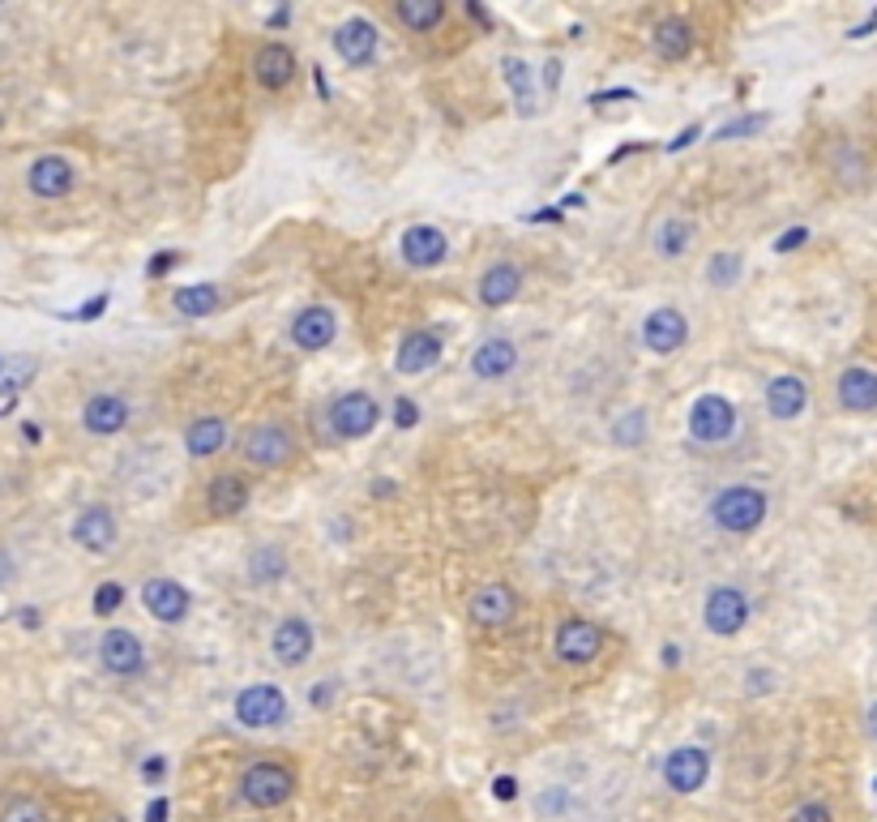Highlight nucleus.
<instances>
[{
	"label": "nucleus",
	"mask_w": 877,
	"mask_h": 822,
	"mask_svg": "<svg viewBox=\"0 0 877 822\" xmlns=\"http://www.w3.org/2000/svg\"><path fill=\"white\" fill-rule=\"evenodd\" d=\"M377 420H382V408H377V399L364 394V390L343 394V399L334 403V411H329V424H334L338 438H368V433L377 429Z\"/></svg>",
	"instance_id": "39448f33"
},
{
	"label": "nucleus",
	"mask_w": 877,
	"mask_h": 822,
	"mask_svg": "<svg viewBox=\"0 0 877 822\" xmlns=\"http://www.w3.org/2000/svg\"><path fill=\"white\" fill-rule=\"evenodd\" d=\"M99 659H104V668L116 673V677H138L141 664H146L138 634H129V630L104 634V643H99Z\"/></svg>",
	"instance_id": "f8f14e48"
},
{
	"label": "nucleus",
	"mask_w": 877,
	"mask_h": 822,
	"mask_svg": "<svg viewBox=\"0 0 877 822\" xmlns=\"http://www.w3.org/2000/svg\"><path fill=\"white\" fill-rule=\"evenodd\" d=\"M445 232L441 227H428V223H420V227H407L403 232V262L407 266H420V271H428V266H441L445 262Z\"/></svg>",
	"instance_id": "4468645a"
},
{
	"label": "nucleus",
	"mask_w": 877,
	"mask_h": 822,
	"mask_svg": "<svg viewBox=\"0 0 877 822\" xmlns=\"http://www.w3.org/2000/svg\"><path fill=\"white\" fill-rule=\"evenodd\" d=\"M514 613H519V600H514V591L505 583H489V587H480L471 596V617L480 626H505Z\"/></svg>",
	"instance_id": "a211bd4d"
},
{
	"label": "nucleus",
	"mask_w": 877,
	"mask_h": 822,
	"mask_svg": "<svg viewBox=\"0 0 877 822\" xmlns=\"http://www.w3.org/2000/svg\"><path fill=\"white\" fill-rule=\"evenodd\" d=\"M185 446H189L193 459H210L227 446V424L219 415H206V420H193L189 433H185Z\"/></svg>",
	"instance_id": "cd10ccee"
},
{
	"label": "nucleus",
	"mask_w": 877,
	"mask_h": 822,
	"mask_svg": "<svg viewBox=\"0 0 877 822\" xmlns=\"http://www.w3.org/2000/svg\"><path fill=\"white\" fill-rule=\"evenodd\" d=\"M493 796H496V801H514V796H519L514 775H496V780H493Z\"/></svg>",
	"instance_id": "79ce46f5"
},
{
	"label": "nucleus",
	"mask_w": 877,
	"mask_h": 822,
	"mask_svg": "<svg viewBox=\"0 0 877 822\" xmlns=\"http://www.w3.org/2000/svg\"><path fill=\"white\" fill-rule=\"evenodd\" d=\"M869 733L877 737V703H874V712H869Z\"/></svg>",
	"instance_id": "8fccbe9b"
},
{
	"label": "nucleus",
	"mask_w": 877,
	"mask_h": 822,
	"mask_svg": "<svg viewBox=\"0 0 877 822\" xmlns=\"http://www.w3.org/2000/svg\"><path fill=\"white\" fill-rule=\"evenodd\" d=\"M749 622V600L737 587H715L707 596V630L711 634H737Z\"/></svg>",
	"instance_id": "ddd939ff"
},
{
	"label": "nucleus",
	"mask_w": 877,
	"mask_h": 822,
	"mask_svg": "<svg viewBox=\"0 0 877 822\" xmlns=\"http://www.w3.org/2000/svg\"><path fill=\"white\" fill-rule=\"evenodd\" d=\"M677 659H681V647L668 643V647H663V664H677Z\"/></svg>",
	"instance_id": "09e8293b"
},
{
	"label": "nucleus",
	"mask_w": 877,
	"mask_h": 822,
	"mask_svg": "<svg viewBox=\"0 0 877 822\" xmlns=\"http://www.w3.org/2000/svg\"><path fill=\"white\" fill-rule=\"evenodd\" d=\"M206 506L215 519H236L240 510L248 506V480L245 476H215L210 480V493H206Z\"/></svg>",
	"instance_id": "4be33fe9"
},
{
	"label": "nucleus",
	"mask_w": 877,
	"mask_h": 822,
	"mask_svg": "<svg viewBox=\"0 0 877 822\" xmlns=\"http://www.w3.org/2000/svg\"><path fill=\"white\" fill-rule=\"evenodd\" d=\"M501 69H505V82L514 90V104H519L522 116H535V86H531V69H526V60L522 56H505L501 60Z\"/></svg>",
	"instance_id": "c756f323"
},
{
	"label": "nucleus",
	"mask_w": 877,
	"mask_h": 822,
	"mask_svg": "<svg viewBox=\"0 0 877 822\" xmlns=\"http://www.w3.org/2000/svg\"><path fill=\"white\" fill-rule=\"evenodd\" d=\"M441 360V339L437 334H428V330H420V334H407L403 339V348H398V373H424V369H433Z\"/></svg>",
	"instance_id": "a878e982"
},
{
	"label": "nucleus",
	"mask_w": 877,
	"mask_h": 822,
	"mask_svg": "<svg viewBox=\"0 0 877 822\" xmlns=\"http://www.w3.org/2000/svg\"><path fill=\"white\" fill-rule=\"evenodd\" d=\"M758 129H767V116H740L732 125H723V129L715 134V141H737V137H749V134H758Z\"/></svg>",
	"instance_id": "4c0bfd02"
},
{
	"label": "nucleus",
	"mask_w": 877,
	"mask_h": 822,
	"mask_svg": "<svg viewBox=\"0 0 877 822\" xmlns=\"http://www.w3.org/2000/svg\"><path fill=\"white\" fill-rule=\"evenodd\" d=\"M737 429V411L723 394H702L693 408H689V433L707 446H719V441L732 438Z\"/></svg>",
	"instance_id": "7ed1b4c3"
},
{
	"label": "nucleus",
	"mask_w": 877,
	"mask_h": 822,
	"mask_svg": "<svg viewBox=\"0 0 877 822\" xmlns=\"http://www.w3.org/2000/svg\"><path fill=\"white\" fill-rule=\"evenodd\" d=\"M603 652V630L595 622H565L561 630H556V656L565 659V664H587V659H595Z\"/></svg>",
	"instance_id": "1a4fd4ad"
},
{
	"label": "nucleus",
	"mask_w": 877,
	"mask_h": 822,
	"mask_svg": "<svg viewBox=\"0 0 877 822\" xmlns=\"http://www.w3.org/2000/svg\"><path fill=\"white\" fill-rule=\"evenodd\" d=\"M296 793V775L283 767V763H253V767L240 775V796L257 810H275L287 796Z\"/></svg>",
	"instance_id": "f03ea898"
},
{
	"label": "nucleus",
	"mask_w": 877,
	"mask_h": 822,
	"mask_svg": "<svg viewBox=\"0 0 877 822\" xmlns=\"http://www.w3.org/2000/svg\"><path fill=\"white\" fill-rule=\"evenodd\" d=\"M642 433H647V415L642 411H625V420L612 424V438L621 441V446H638Z\"/></svg>",
	"instance_id": "e433bc0d"
},
{
	"label": "nucleus",
	"mask_w": 877,
	"mask_h": 822,
	"mask_svg": "<svg viewBox=\"0 0 877 822\" xmlns=\"http://www.w3.org/2000/svg\"><path fill=\"white\" fill-rule=\"evenodd\" d=\"M141 604H146V613L155 617V622H180L185 613H189V591L176 583V578H150L146 587H141Z\"/></svg>",
	"instance_id": "9d476101"
},
{
	"label": "nucleus",
	"mask_w": 877,
	"mask_h": 822,
	"mask_svg": "<svg viewBox=\"0 0 877 822\" xmlns=\"http://www.w3.org/2000/svg\"><path fill=\"white\" fill-rule=\"evenodd\" d=\"M253 74H257V82L270 86V90H283V86L296 78V56L287 52L283 43H266L257 60H253Z\"/></svg>",
	"instance_id": "b1692460"
},
{
	"label": "nucleus",
	"mask_w": 877,
	"mask_h": 822,
	"mask_svg": "<svg viewBox=\"0 0 877 822\" xmlns=\"http://www.w3.org/2000/svg\"><path fill=\"white\" fill-rule=\"evenodd\" d=\"M0 822H48V810L39 801H30V796H18V801H9L0 810Z\"/></svg>",
	"instance_id": "f704fd0d"
},
{
	"label": "nucleus",
	"mask_w": 877,
	"mask_h": 822,
	"mask_svg": "<svg viewBox=\"0 0 877 822\" xmlns=\"http://www.w3.org/2000/svg\"><path fill=\"white\" fill-rule=\"evenodd\" d=\"M689 245H693V227H689L686 219L659 223V232H656L659 257H681V253H689Z\"/></svg>",
	"instance_id": "2f4dec72"
},
{
	"label": "nucleus",
	"mask_w": 877,
	"mask_h": 822,
	"mask_svg": "<svg viewBox=\"0 0 877 822\" xmlns=\"http://www.w3.org/2000/svg\"><path fill=\"white\" fill-rule=\"evenodd\" d=\"M73 540L82 548H90V552H108V548L116 545V519H111L108 506H90V510H82L78 522H73Z\"/></svg>",
	"instance_id": "412c9836"
},
{
	"label": "nucleus",
	"mask_w": 877,
	"mask_h": 822,
	"mask_svg": "<svg viewBox=\"0 0 877 822\" xmlns=\"http://www.w3.org/2000/svg\"><path fill=\"white\" fill-rule=\"evenodd\" d=\"M27 185L35 197H65V193L73 189V164L60 159V155H43V159L30 164Z\"/></svg>",
	"instance_id": "f3484780"
},
{
	"label": "nucleus",
	"mask_w": 877,
	"mask_h": 822,
	"mask_svg": "<svg viewBox=\"0 0 877 822\" xmlns=\"http://www.w3.org/2000/svg\"><path fill=\"white\" fill-rule=\"evenodd\" d=\"M693 137H698V125H689L686 134H681V137H677V141H672V150H681V146H689Z\"/></svg>",
	"instance_id": "de8ad7c7"
},
{
	"label": "nucleus",
	"mask_w": 877,
	"mask_h": 822,
	"mask_svg": "<svg viewBox=\"0 0 877 822\" xmlns=\"http://www.w3.org/2000/svg\"><path fill=\"white\" fill-rule=\"evenodd\" d=\"M445 18L441 0H403L398 4V22H407L412 30H433Z\"/></svg>",
	"instance_id": "72a5a7b5"
},
{
	"label": "nucleus",
	"mask_w": 877,
	"mask_h": 822,
	"mask_svg": "<svg viewBox=\"0 0 877 822\" xmlns=\"http://www.w3.org/2000/svg\"><path fill=\"white\" fill-rule=\"evenodd\" d=\"M176 309H180L185 317L215 313V309H219V287H215V283H193V287H180V292H176Z\"/></svg>",
	"instance_id": "7c9ffc66"
},
{
	"label": "nucleus",
	"mask_w": 877,
	"mask_h": 822,
	"mask_svg": "<svg viewBox=\"0 0 877 822\" xmlns=\"http://www.w3.org/2000/svg\"><path fill=\"white\" fill-rule=\"evenodd\" d=\"M707 775H711V759L698 745H681L663 759V784L672 793H698L707 784Z\"/></svg>",
	"instance_id": "423d86ee"
},
{
	"label": "nucleus",
	"mask_w": 877,
	"mask_h": 822,
	"mask_svg": "<svg viewBox=\"0 0 877 822\" xmlns=\"http://www.w3.org/2000/svg\"><path fill=\"white\" fill-rule=\"evenodd\" d=\"M805 236H809V232H805V227H792V232H784V236H779V241H775V248H779V253H788V248L805 245Z\"/></svg>",
	"instance_id": "37998d69"
},
{
	"label": "nucleus",
	"mask_w": 877,
	"mask_h": 822,
	"mask_svg": "<svg viewBox=\"0 0 877 822\" xmlns=\"http://www.w3.org/2000/svg\"><path fill=\"white\" fill-rule=\"evenodd\" d=\"M120 600H125V587H120V583H104V587L95 591V613H99V617H111V613L120 608Z\"/></svg>",
	"instance_id": "58836bf2"
},
{
	"label": "nucleus",
	"mask_w": 877,
	"mask_h": 822,
	"mask_svg": "<svg viewBox=\"0 0 877 822\" xmlns=\"http://www.w3.org/2000/svg\"><path fill=\"white\" fill-rule=\"evenodd\" d=\"M141 771H146V780H159V775L167 771V763H164V759H150V763H146Z\"/></svg>",
	"instance_id": "49530a36"
},
{
	"label": "nucleus",
	"mask_w": 877,
	"mask_h": 822,
	"mask_svg": "<svg viewBox=\"0 0 877 822\" xmlns=\"http://www.w3.org/2000/svg\"><path fill=\"white\" fill-rule=\"evenodd\" d=\"M334 52L343 56L352 69L373 65V56H377V27H373V22H364V18L343 22V27L334 30Z\"/></svg>",
	"instance_id": "9b49d317"
},
{
	"label": "nucleus",
	"mask_w": 877,
	"mask_h": 822,
	"mask_svg": "<svg viewBox=\"0 0 877 822\" xmlns=\"http://www.w3.org/2000/svg\"><path fill=\"white\" fill-rule=\"evenodd\" d=\"M9 575V561H4V557H0V578Z\"/></svg>",
	"instance_id": "3c124183"
},
{
	"label": "nucleus",
	"mask_w": 877,
	"mask_h": 822,
	"mask_svg": "<svg viewBox=\"0 0 877 822\" xmlns=\"http://www.w3.org/2000/svg\"><path fill=\"white\" fill-rule=\"evenodd\" d=\"M792 822H830V810L818 805V801H809V805H800V810H796Z\"/></svg>",
	"instance_id": "ea45409f"
},
{
	"label": "nucleus",
	"mask_w": 877,
	"mask_h": 822,
	"mask_svg": "<svg viewBox=\"0 0 877 822\" xmlns=\"http://www.w3.org/2000/svg\"><path fill=\"white\" fill-rule=\"evenodd\" d=\"M711 515L723 531L749 536V531H758L762 519H767V497H762V489H745V485H737V489L715 497Z\"/></svg>",
	"instance_id": "f257e3e1"
},
{
	"label": "nucleus",
	"mask_w": 877,
	"mask_h": 822,
	"mask_svg": "<svg viewBox=\"0 0 877 822\" xmlns=\"http://www.w3.org/2000/svg\"><path fill=\"white\" fill-rule=\"evenodd\" d=\"M283 570H287V557H283L275 545L253 548V557H248V578H253V583H278Z\"/></svg>",
	"instance_id": "473e14b6"
},
{
	"label": "nucleus",
	"mask_w": 877,
	"mask_h": 822,
	"mask_svg": "<svg viewBox=\"0 0 877 822\" xmlns=\"http://www.w3.org/2000/svg\"><path fill=\"white\" fill-rule=\"evenodd\" d=\"M514 364H519V348H514L510 339H489V343H480V348H475V356H471L475 378H484V382H501V378H510V373H514Z\"/></svg>",
	"instance_id": "6ab92c4d"
},
{
	"label": "nucleus",
	"mask_w": 877,
	"mask_h": 822,
	"mask_svg": "<svg viewBox=\"0 0 877 822\" xmlns=\"http://www.w3.org/2000/svg\"><path fill=\"white\" fill-rule=\"evenodd\" d=\"M522 287V271L514 262H496L493 271L480 278V301L489 304V309H501V304H510L519 296Z\"/></svg>",
	"instance_id": "393cba45"
},
{
	"label": "nucleus",
	"mask_w": 877,
	"mask_h": 822,
	"mask_svg": "<svg viewBox=\"0 0 877 822\" xmlns=\"http://www.w3.org/2000/svg\"><path fill=\"white\" fill-rule=\"evenodd\" d=\"M296 454V438L283 424H257L245 438V459L257 467H283Z\"/></svg>",
	"instance_id": "0eeeda50"
},
{
	"label": "nucleus",
	"mask_w": 877,
	"mask_h": 822,
	"mask_svg": "<svg viewBox=\"0 0 877 822\" xmlns=\"http://www.w3.org/2000/svg\"><path fill=\"white\" fill-rule=\"evenodd\" d=\"M689 48H693V30H689V22H681V18H663L656 27V52L663 56V60H681V56H689Z\"/></svg>",
	"instance_id": "c85d7f7f"
},
{
	"label": "nucleus",
	"mask_w": 877,
	"mask_h": 822,
	"mask_svg": "<svg viewBox=\"0 0 877 822\" xmlns=\"http://www.w3.org/2000/svg\"><path fill=\"white\" fill-rule=\"evenodd\" d=\"M167 814H171L167 796H155V801H150V810H146V822H167Z\"/></svg>",
	"instance_id": "c03bdc74"
},
{
	"label": "nucleus",
	"mask_w": 877,
	"mask_h": 822,
	"mask_svg": "<svg viewBox=\"0 0 877 822\" xmlns=\"http://www.w3.org/2000/svg\"><path fill=\"white\" fill-rule=\"evenodd\" d=\"M689 339V322L677 313V309H656L647 322H642V343L656 352V356H672L677 348H686Z\"/></svg>",
	"instance_id": "6e6552de"
},
{
	"label": "nucleus",
	"mask_w": 877,
	"mask_h": 822,
	"mask_svg": "<svg viewBox=\"0 0 877 822\" xmlns=\"http://www.w3.org/2000/svg\"><path fill=\"white\" fill-rule=\"evenodd\" d=\"M415 420H420V408H415L412 399H398V408H394V424H398V429H412Z\"/></svg>",
	"instance_id": "a19ab883"
},
{
	"label": "nucleus",
	"mask_w": 877,
	"mask_h": 822,
	"mask_svg": "<svg viewBox=\"0 0 877 822\" xmlns=\"http://www.w3.org/2000/svg\"><path fill=\"white\" fill-rule=\"evenodd\" d=\"M82 424L95 438H111V433H120L129 424V403L116 399V394H95L82 411Z\"/></svg>",
	"instance_id": "aec40b11"
},
{
	"label": "nucleus",
	"mask_w": 877,
	"mask_h": 822,
	"mask_svg": "<svg viewBox=\"0 0 877 822\" xmlns=\"http://www.w3.org/2000/svg\"><path fill=\"white\" fill-rule=\"evenodd\" d=\"M313 656V626L304 617H283L275 630V659L283 668H300Z\"/></svg>",
	"instance_id": "dca6fc26"
},
{
	"label": "nucleus",
	"mask_w": 877,
	"mask_h": 822,
	"mask_svg": "<svg viewBox=\"0 0 877 822\" xmlns=\"http://www.w3.org/2000/svg\"><path fill=\"white\" fill-rule=\"evenodd\" d=\"M334 330H338L334 313L322 309V304H313V309L296 313V322H292V343H296L300 352H322V348L334 343Z\"/></svg>",
	"instance_id": "2eb2a0df"
},
{
	"label": "nucleus",
	"mask_w": 877,
	"mask_h": 822,
	"mask_svg": "<svg viewBox=\"0 0 877 822\" xmlns=\"http://www.w3.org/2000/svg\"><path fill=\"white\" fill-rule=\"evenodd\" d=\"M839 403L848 411H877V373L874 369H848L839 378Z\"/></svg>",
	"instance_id": "bb28decb"
},
{
	"label": "nucleus",
	"mask_w": 877,
	"mask_h": 822,
	"mask_svg": "<svg viewBox=\"0 0 877 822\" xmlns=\"http://www.w3.org/2000/svg\"><path fill=\"white\" fill-rule=\"evenodd\" d=\"M740 274V257L737 253H719V257H711V266H707V278L711 283H719V287H732Z\"/></svg>",
	"instance_id": "c9c22d12"
},
{
	"label": "nucleus",
	"mask_w": 877,
	"mask_h": 822,
	"mask_svg": "<svg viewBox=\"0 0 877 822\" xmlns=\"http://www.w3.org/2000/svg\"><path fill=\"white\" fill-rule=\"evenodd\" d=\"M287 715V698L278 685H248L236 694V720L248 724V728H270V724H283Z\"/></svg>",
	"instance_id": "20e7f679"
},
{
	"label": "nucleus",
	"mask_w": 877,
	"mask_h": 822,
	"mask_svg": "<svg viewBox=\"0 0 877 822\" xmlns=\"http://www.w3.org/2000/svg\"><path fill=\"white\" fill-rule=\"evenodd\" d=\"M176 266V253H159L155 262H150V274H164V271H171Z\"/></svg>",
	"instance_id": "a18cd8bd"
},
{
	"label": "nucleus",
	"mask_w": 877,
	"mask_h": 822,
	"mask_svg": "<svg viewBox=\"0 0 877 822\" xmlns=\"http://www.w3.org/2000/svg\"><path fill=\"white\" fill-rule=\"evenodd\" d=\"M874 789H877V780H874Z\"/></svg>",
	"instance_id": "603ef678"
},
{
	"label": "nucleus",
	"mask_w": 877,
	"mask_h": 822,
	"mask_svg": "<svg viewBox=\"0 0 877 822\" xmlns=\"http://www.w3.org/2000/svg\"><path fill=\"white\" fill-rule=\"evenodd\" d=\"M805 382L792 378V373H779V378H770L767 385V411L775 420H796L800 411H805Z\"/></svg>",
	"instance_id": "5701e85b"
}]
</instances>
